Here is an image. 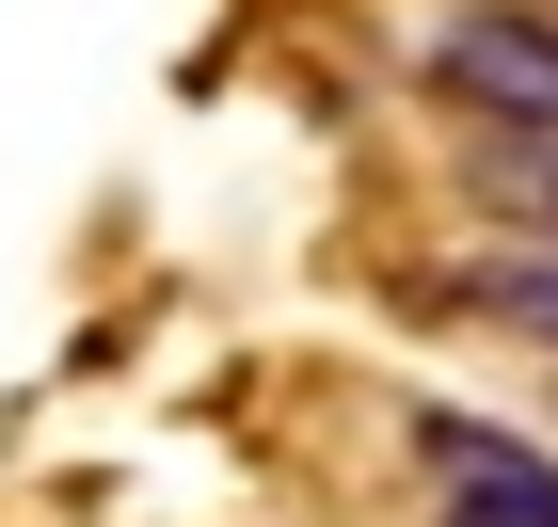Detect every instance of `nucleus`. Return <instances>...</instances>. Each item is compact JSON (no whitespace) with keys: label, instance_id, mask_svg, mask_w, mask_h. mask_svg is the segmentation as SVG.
I'll list each match as a JSON object with an SVG mask.
<instances>
[{"label":"nucleus","instance_id":"1","mask_svg":"<svg viewBox=\"0 0 558 527\" xmlns=\"http://www.w3.org/2000/svg\"><path fill=\"white\" fill-rule=\"evenodd\" d=\"M430 81L558 144V33H543V16H447V33H430Z\"/></svg>","mask_w":558,"mask_h":527},{"label":"nucleus","instance_id":"2","mask_svg":"<svg viewBox=\"0 0 558 527\" xmlns=\"http://www.w3.org/2000/svg\"><path fill=\"white\" fill-rule=\"evenodd\" d=\"M430 464H447V527H558V464L478 416H430Z\"/></svg>","mask_w":558,"mask_h":527},{"label":"nucleus","instance_id":"3","mask_svg":"<svg viewBox=\"0 0 558 527\" xmlns=\"http://www.w3.org/2000/svg\"><path fill=\"white\" fill-rule=\"evenodd\" d=\"M478 304L526 320V336H558V272H543V256H511V272H478Z\"/></svg>","mask_w":558,"mask_h":527},{"label":"nucleus","instance_id":"4","mask_svg":"<svg viewBox=\"0 0 558 527\" xmlns=\"http://www.w3.org/2000/svg\"><path fill=\"white\" fill-rule=\"evenodd\" d=\"M543 208H558V144H543Z\"/></svg>","mask_w":558,"mask_h":527}]
</instances>
